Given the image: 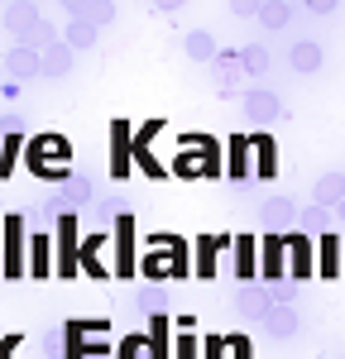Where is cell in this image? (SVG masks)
Returning a JSON list of instances; mask_svg holds the SVG:
<instances>
[{
	"mask_svg": "<svg viewBox=\"0 0 345 359\" xmlns=\"http://www.w3.org/2000/svg\"><path fill=\"white\" fill-rule=\"evenodd\" d=\"M0 20H5V29L20 39V48L43 53L48 43H58V29L43 20V10H39V5H5V10H0Z\"/></svg>",
	"mask_w": 345,
	"mask_h": 359,
	"instance_id": "1",
	"label": "cell"
},
{
	"mask_svg": "<svg viewBox=\"0 0 345 359\" xmlns=\"http://www.w3.org/2000/svg\"><path fill=\"white\" fill-rule=\"evenodd\" d=\"M240 111L250 115V125H259V130H269V125H278L283 120V101L269 91V86H250L245 96H240Z\"/></svg>",
	"mask_w": 345,
	"mask_h": 359,
	"instance_id": "2",
	"label": "cell"
},
{
	"mask_svg": "<svg viewBox=\"0 0 345 359\" xmlns=\"http://www.w3.org/2000/svg\"><path fill=\"white\" fill-rule=\"evenodd\" d=\"M67 158V139L62 135H43L29 144V168L43 172V177H58V163Z\"/></svg>",
	"mask_w": 345,
	"mask_h": 359,
	"instance_id": "3",
	"label": "cell"
},
{
	"mask_svg": "<svg viewBox=\"0 0 345 359\" xmlns=\"http://www.w3.org/2000/svg\"><path fill=\"white\" fill-rule=\"evenodd\" d=\"M216 168H221V154L201 139L197 154H177L172 158V172H182V177H216Z\"/></svg>",
	"mask_w": 345,
	"mask_h": 359,
	"instance_id": "4",
	"label": "cell"
},
{
	"mask_svg": "<svg viewBox=\"0 0 345 359\" xmlns=\"http://www.w3.org/2000/svg\"><path fill=\"white\" fill-rule=\"evenodd\" d=\"M5 273L10 278L25 273V225H20V216H5Z\"/></svg>",
	"mask_w": 345,
	"mask_h": 359,
	"instance_id": "5",
	"label": "cell"
},
{
	"mask_svg": "<svg viewBox=\"0 0 345 359\" xmlns=\"http://www.w3.org/2000/svg\"><path fill=\"white\" fill-rule=\"evenodd\" d=\"M5 72H10L15 82H34V77H43V57L34 53V48H20V43H15V48L5 53Z\"/></svg>",
	"mask_w": 345,
	"mask_h": 359,
	"instance_id": "6",
	"label": "cell"
},
{
	"mask_svg": "<svg viewBox=\"0 0 345 359\" xmlns=\"http://www.w3.org/2000/svg\"><path fill=\"white\" fill-rule=\"evenodd\" d=\"M259 221L269 225V230H292V225H297V201H292V196H269V201L259 206Z\"/></svg>",
	"mask_w": 345,
	"mask_h": 359,
	"instance_id": "7",
	"label": "cell"
},
{
	"mask_svg": "<svg viewBox=\"0 0 345 359\" xmlns=\"http://www.w3.org/2000/svg\"><path fill=\"white\" fill-rule=\"evenodd\" d=\"M321 62H326V53H321V43H316V39H297V43L288 48V67H292L297 77H312Z\"/></svg>",
	"mask_w": 345,
	"mask_h": 359,
	"instance_id": "8",
	"label": "cell"
},
{
	"mask_svg": "<svg viewBox=\"0 0 345 359\" xmlns=\"http://www.w3.org/2000/svg\"><path fill=\"white\" fill-rule=\"evenodd\" d=\"M240 15H255L264 29H283L292 25V15H297V5H278V0H264V5H235Z\"/></svg>",
	"mask_w": 345,
	"mask_h": 359,
	"instance_id": "9",
	"label": "cell"
},
{
	"mask_svg": "<svg viewBox=\"0 0 345 359\" xmlns=\"http://www.w3.org/2000/svg\"><path fill=\"white\" fill-rule=\"evenodd\" d=\"M211 82L221 86L226 96H235V91H240V82H245V67H240V53H216V62H211Z\"/></svg>",
	"mask_w": 345,
	"mask_h": 359,
	"instance_id": "10",
	"label": "cell"
},
{
	"mask_svg": "<svg viewBox=\"0 0 345 359\" xmlns=\"http://www.w3.org/2000/svg\"><path fill=\"white\" fill-rule=\"evenodd\" d=\"M43 77H53V82H62V77H72V67H77V62H72V48H67V43H62V39H58V43H48V48H43Z\"/></svg>",
	"mask_w": 345,
	"mask_h": 359,
	"instance_id": "11",
	"label": "cell"
},
{
	"mask_svg": "<svg viewBox=\"0 0 345 359\" xmlns=\"http://www.w3.org/2000/svg\"><path fill=\"white\" fill-rule=\"evenodd\" d=\"M182 53L192 57V62H206V67H211L221 48H216V39H211V29H187V39H182Z\"/></svg>",
	"mask_w": 345,
	"mask_h": 359,
	"instance_id": "12",
	"label": "cell"
},
{
	"mask_svg": "<svg viewBox=\"0 0 345 359\" xmlns=\"http://www.w3.org/2000/svg\"><path fill=\"white\" fill-rule=\"evenodd\" d=\"M312 196H316L321 211H336V206L345 201V172H326V177H316Z\"/></svg>",
	"mask_w": 345,
	"mask_h": 359,
	"instance_id": "13",
	"label": "cell"
},
{
	"mask_svg": "<svg viewBox=\"0 0 345 359\" xmlns=\"http://www.w3.org/2000/svg\"><path fill=\"white\" fill-rule=\"evenodd\" d=\"M235 311H240L245 321H264V316L273 311V297H269L264 287H245V292L235 297Z\"/></svg>",
	"mask_w": 345,
	"mask_h": 359,
	"instance_id": "14",
	"label": "cell"
},
{
	"mask_svg": "<svg viewBox=\"0 0 345 359\" xmlns=\"http://www.w3.org/2000/svg\"><path fill=\"white\" fill-rule=\"evenodd\" d=\"M67 15H72V20H91V25L101 29V25H111V20H115V5H111V0H101V5L72 0V5H67Z\"/></svg>",
	"mask_w": 345,
	"mask_h": 359,
	"instance_id": "15",
	"label": "cell"
},
{
	"mask_svg": "<svg viewBox=\"0 0 345 359\" xmlns=\"http://www.w3.org/2000/svg\"><path fill=\"white\" fill-rule=\"evenodd\" d=\"M283 254H292V273H297V278H307V273L316 269V264H312V245H307V235H288Z\"/></svg>",
	"mask_w": 345,
	"mask_h": 359,
	"instance_id": "16",
	"label": "cell"
},
{
	"mask_svg": "<svg viewBox=\"0 0 345 359\" xmlns=\"http://www.w3.org/2000/svg\"><path fill=\"white\" fill-rule=\"evenodd\" d=\"M264 326H269V331L278 335V340H292L302 321H297V311H292V306H273V311L264 316Z\"/></svg>",
	"mask_w": 345,
	"mask_h": 359,
	"instance_id": "17",
	"label": "cell"
},
{
	"mask_svg": "<svg viewBox=\"0 0 345 359\" xmlns=\"http://www.w3.org/2000/svg\"><path fill=\"white\" fill-rule=\"evenodd\" d=\"M240 67H245V77H264V72L273 67V57H269L264 43H245V48H240Z\"/></svg>",
	"mask_w": 345,
	"mask_h": 359,
	"instance_id": "18",
	"label": "cell"
},
{
	"mask_svg": "<svg viewBox=\"0 0 345 359\" xmlns=\"http://www.w3.org/2000/svg\"><path fill=\"white\" fill-rule=\"evenodd\" d=\"M96 39H101V29L91 25V20H72V25H67V39H62V43H67V48L77 53V48H96Z\"/></svg>",
	"mask_w": 345,
	"mask_h": 359,
	"instance_id": "19",
	"label": "cell"
},
{
	"mask_svg": "<svg viewBox=\"0 0 345 359\" xmlns=\"http://www.w3.org/2000/svg\"><path fill=\"white\" fill-rule=\"evenodd\" d=\"M82 201H91V182L86 177H67V187H62V196L53 206H82Z\"/></svg>",
	"mask_w": 345,
	"mask_h": 359,
	"instance_id": "20",
	"label": "cell"
},
{
	"mask_svg": "<svg viewBox=\"0 0 345 359\" xmlns=\"http://www.w3.org/2000/svg\"><path fill=\"white\" fill-rule=\"evenodd\" d=\"M326 221H331V216H326L321 206H307V211H297V225H302V235H316V240L326 235Z\"/></svg>",
	"mask_w": 345,
	"mask_h": 359,
	"instance_id": "21",
	"label": "cell"
},
{
	"mask_svg": "<svg viewBox=\"0 0 345 359\" xmlns=\"http://www.w3.org/2000/svg\"><path fill=\"white\" fill-rule=\"evenodd\" d=\"M264 273L273 278V283L283 278V240H269L264 245Z\"/></svg>",
	"mask_w": 345,
	"mask_h": 359,
	"instance_id": "22",
	"label": "cell"
},
{
	"mask_svg": "<svg viewBox=\"0 0 345 359\" xmlns=\"http://www.w3.org/2000/svg\"><path fill=\"white\" fill-rule=\"evenodd\" d=\"M235 254H240V278H255V254H259V245L250 240V235H240V240H235Z\"/></svg>",
	"mask_w": 345,
	"mask_h": 359,
	"instance_id": "23",
	"label": "cell"
},
{
	"mask_svg": "<svg viewBox=\"0 0 345 359\" xmlns=\"http://www.w3.org/2000/svg\"><path fill=\"white\" fill-rule=\"evenodd\" d=\"M336 235H321V259H316V269H321V273L326 278H336V269H341V264H336Z\"/></svg>",
	"mask_w": 345,
	"mask_h": 359,
	"instance_id": "24",
	"label": "cell"
},
{
	"mask_svg": "<svg viewBox=\"0 0 345 359\" xmlns=\"http://www.w3.org/2000/svg\"><path fill=\"white\" fill-rule=\"evenodd\" d=\"M34 259H29V273H48V240H34Z\"/></svg>",
	"mask_w": 345,
	"mask_h": 359,
	"instance_id": "25",
	"label": "cell"
},
{
	"mask_svg": "<svg viewBox=\"0 0 345 359\" xmlns=\"http://www.w3.org/2000/svg\"><path fill=\"white\" fill-rule=\"evenodd\" d=\"M255 149H259V172L269 177L273 172V139H255Z\"/></svg>",
	"mask_w": 345,
	"mask_h": 359,
	"instance_id": "26",
	"label": "cell"
},
{
	"mask_svg": "<svg viewBox=\"0 0 345 359\" xmlns=\"http://www.w3.org/2000/svg\"><path fill=\"white\" fill-rule=\"evenodd\" d=\"M302 10H307V15H316V20H331L341 5H331V0H312V5H302Z\"/></svg>",
	"mask_w": 345,
	"mask_h": 359,
	"instance_id": "27",
	"label": "cell"
},
{
	"mask_svg": "<svg viewBox=\"0 0 345 359\" xmlns=\"http://www.w3.org/2000/svg\"><path fill=\"white\" fill-rule=\"evenodd\" d=\"M43 350H48V359H58V355H67V340H62V335H48V340H43Z\"/></svg>",
	"mask_w": 345,
	"mask_h": 359,
	"instance_id": "28",
	"label": "cell"
},
{
	"mask_svg": "<svg viewBox=\"0 0 345 359\" xmlns=\"http://www.w3.org/2000/svg\"><path fill=\"white\" fill-rule=\"evenodd\" d=\"M0 135H5V139L20 135V115H0Z\"/></svg>",
	"mask_w": 345,
	"mask_h": 359,
	"instance_id": "29",
	"label": "cell"
},
{
	"mask_svg": "<svg viewBox=\"0 0 345 359\" xmlns=\"http://www.w3.org/2000/svg\"><path fill=\"white\" fill-rule=\"evenodd\" d=\"M336 216H341V221H345V201H341V206H336Z\"/></svg>",
	"mask_w": 345,
	"mask_h": 359,
	"instance_id": "30",
	"label": "cell"
}]
</instances>
